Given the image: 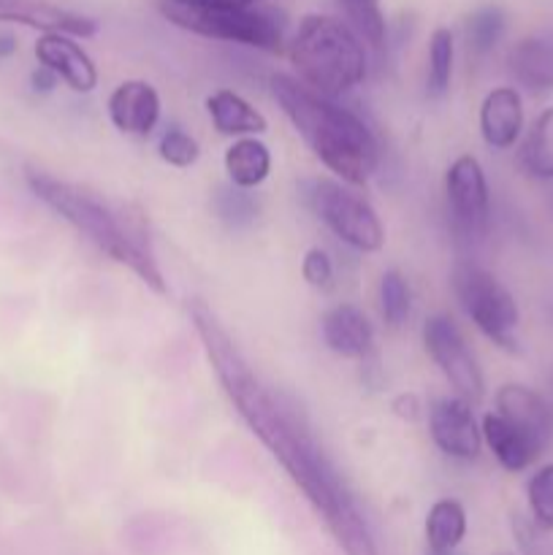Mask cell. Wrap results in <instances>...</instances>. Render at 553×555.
<instances>
[{
    "label": "cell",
    "mask_w": 553,
    "mask_h": 555,
    "mask_svg": "<svg viewBox=\"0 0 553 555\" xmlns=\"http://www.w3.org/2000/svg\"><path fill=\"white\" fill-rule=\"evenodd\" d=\"M190 320L204 345L206 361L220 379L228 401L236 415L247 423L253 437L263 442L271 459L280 461L293 486L304 493L309 507L320 515L325 529L345 555H380L377 542L347 488L345 477L336 472L325 450L314 442L296 406L285 404L271 393L258 377L236 341L231 339L220 320L206 304L195 301L190 307Z\"/></svg>",
    "instance_id": "cell-1"
},
{
    "label": "cell",
    "mask_w": 553,
    "mask_h": 555,
    "mask_svg": "<svg viewBox=\"0 0 553 555\" xmlns=\"http://www.w3.org/2000/svg\"><path fill=\"white\" fill-rule=\"evenodd\" d=\"M25 182L41 204H47L57 217H63L92 247L101 249L114 263L133 271L157 296H166V280H163V271L157 266L155 249H152L150 233H146L141 215L128 211V206L108 204L92 190L52 177L41 168H27Z\"/></svg>",
    "instance_id": "cell-2"
},
{
    "label": "cell",
    "mask_w": 553,
    "mask_h": 555,
    "mask_svg": "<svg viewBox=\"0 0 553 555\" xmlns=\"http://www.w3.org/2000/svg\"><path fill=\"white\" fill-rule=\"evenodd\" d=\"M271 95L312 155L342 182L366 184L374 177L380 144L358 114L287 74L271 76Z\"/></svg>",
    "instance_id": "cell-3"
},
{
    "label": "cell",
    "mask_w": 553,
    "mask_h": 555,
    "mask_svg": "<svg viewBox=\"0 0 553 555\" xmlns=\"http://www.w3.org/2000/svg\"><path fill=\"white\" fill-rule=\"evenodd\" d=\"M296 79L320 95L336 98L356 90L369 70V54L361 38L331 14H307L287 47Z\"/></svg>",
    "instance_id": "cell-4"
},
{
    "label": "cell",
    "mask_w": 553,
    "mask_h": 555,
    "mask_svg": "<svg viewBox=\"0 0 553 555\" xmlns=\"http://www.w3.org/2000/svg\"><path fill=\"white\" fill-rule=\"evenodd\" d=\"M163 20L193 36L242 43L260 52L280 54L285 49L282 22L263 9H231V5L195 3V0H157Z\"/></svg>",
    "instance_id": "cell-5"
},
{
    "label": "cell",
    "mask_w": 553,
    "mask_h": 555,
    "mask_svg": "<svg viewBox=\"0 0 553 555\" xmlns=\"http://www.w3.org/2000/svg\"><path fill=\"white\" fill-rule=\"evenodd\" d=\"M450 285H453V293L464 312L470 314V320L486 339H491L493 345L507 352L518 350V339H515V331L520 323L518 304H515L513 293L491 271L459 260L453 266V274H450Z\"/></svg>",
    "instance_id": "cell-6"
},
{
    "label": "cell",
    "mask_w": 553,
    "mask_h": 555,
    "mask_svg": "<svg viewBox=\"0 0 553 555\" xmlns=\"http://www.w3.org/2000/svg\"><path fill=\"white\" fill-rule=\"evenodd\" d=\"M309 206L314 215L325 222L336 238L358 253H380L385 244V228L380 222L377 211L369 201L347 190L345 184L331 182V179H318L307 193Z\"/></svg>",
    "instance_id": "cell-7"
},
{
    "label": "cell",
    "mask_w": 553,
    "mask_h": 555,
    "mask_svg": "<svg viewBox=\"0 0 553 555\" xmlns=\"http://www.w3.org/2000/svg\"><path fill=\"white\" fill-rule=\"evenodd\" d=\"M423 347H426L428 358L437 363L439 372L445 374V379L453 385L459 399L470 401V404H477L483 399L486 379H483L480 366L466 347L459 325L448 314H432L423 323Z\"/></svg>",
    "instance_id": "cell-8"
},
{
    "label": "cell",
    "mask_w": 553,
    "mask_h": 555,
    "mask_svg": "<svg viewBox=\"0 0 553 555\" xmlns=\"http://www.w3.org/2000/svg\"><path fill=\"white\" fill-rule=\"evenodd\" d=\"M445 195H448L453 231L470 242L480 238L488 228L491 198H488L486 171L477 157L461 155L450 163L448 177H445Z\"/></svg>",
    "instance_id": "cell-9"
},
{
    "label": "cell",
    "mask_w": 553,
    "mask_h": 555,
    "mask_svg": "<svg viewBox=\"0 0 553 555\" xmlns=\"http://www.w3.org/2000/svg\"><path fill=\"white\" fill-rule=\"evenodd\" d=\"M428 434L448 459L475 461L483 448V434L475 423L470 401L459 396L437 399L428 410Z\"/></svg>",
    "instance_id": "cell-10"
},
{
    "label": "cell",
    "mask_w": 553,
    "mask_h": 555,
    "mask_svg": "<svg viewBox=\"0 0 553 555\" xmlns=\"http://www.w3.org/2000/svg\"><path fill=\"white\" fill-rule=\"evenodd\" d=\"M493 412L513 428H518L524 437H529L540 450L553 442V404L537 390L513 383L502 385L497 390V410Z\"/></svg>",
    "instance_id": "cell-11"
},
{
    "label": "cell",
    "mask_w": 553,
    "mask_h": 555,
    "mask_svg": "<svg viewBox=\"0 0 553 555\" xmlns=\"http://www.w3.org/2000/svg\"><path fill=\"white\" fill-rule=\"evenodd\" d=\"M0 22L70 38H90L98 33L95 20L79 14V11L63 9L57 3H49V0H0Z\"/></svg>",
    "instance_id": "cell-12"
},
{
    "label": "cell",
    "mask_w": 553,
    "mask_h": 555,
    "mask_svg": "<svg viewBox=\"0 0 553 555\" xmlns=\"http://www.w3.org/2000/svg\"><path fill=\"white\" fill-rule=\"evenodd\" d=\"M38 65L52 70L74 92H92L98 87V68L81 43L60 33H43L36 41Z\"/></svg>",
    "instance_id": "cell-13"
},
{
    "label": "cell",
    "mask_w": 553,
    "mask_h": 555,
    "mask_svg": "<svg viewBox=\"0 0 553 555\" xmlns=\"http://www.w3.org/2000/svg\"><path fill=\"white\" fill-rule=\"evenodd\" d=\"M108 119L119 133L150 135L160 119V95L141 79H128L108 95Z\"/></svg>",
    "instance_id": "cell-14"
},
{
    "label": "cell",
    "mask_w": 553,
    "mask_h": 555,
    "mask_svg": "<svg viewBox=\"0 0 553 555\" xmlns=\"http://www.w3.org/2000/svg\"><path fill=\"white\" fill-rule=\"evenodd\" d=\"M323 341L334 356L347 361H366L374 352V328L366 314L352 304H336L323 314Z\"/></svg>",
    "instance_id": "cell-15"
},
{
    "label": "cell",
    "mask_w": 553,
    "mask_h": 555,
    "mask_svg": "<svg viewBox=\"0 0 553 555\" xmlns=\"http://www.w3.org/2000/svg\"><path fill=\"white\" fill-rule=\"evenodd\" d=\"M507 70L531 95L553 92V33H531L515 41L507 52Z\"/></svg>",
    "instance_id": "cell-16"
},
{
    "label": "cell",
    "mask_w": 553,
    "mask_h": 555,
    "mask_svg": "<svg viewBox=\"0 0 553 555\" xmlns=\"http://www.w3.org/2000/svg\"><path fill=\"white\" fill-rule=\"evenodd\" d=\"M524 130V101L515 87H497L480 103V135L493 150H510Z\"/></svg>",
    "instance_id": "cell-17"
},
{
    "label": "cell",
    "mask_w": 553,
    "mask_h": 555,
    "mask_svg": "<svg viewBox=\"0 0 553 555\" xmlns=\"http://www.w3.org/2000/svg\"><path fill=\"white\" fill-rule=\"evenodd\" d=\"M483 442L488 444V450L493 453V459L504 466L507 472H524L535 464L542 455V450L531 442L529 437L518 431V428L510 426L504 417H499L497 412H488L483 417Z\"/></svg>",
    "instance_id": "cell-18"
},
{
    "label": "cell",
    "mask_w": 553,
    "mask_h": 555,
    "mask_svg": "<svg viewBox=\"0 0 553 555\" xmlns=\"http://www.w3.org/2000/svg\"><path fill=\"white\" fill-rule=\"evenodd\" d=\"M206 114L222 135H258L269 128L263 114L233 90L211 92L206 98Z\"/></svg>",
    "instance_id": "cell-19"
},
{
    "label": "cell",
    "mask_w": 553,
    "mask_h": 555,
    "mask_svg": "<svg viewBox=\"0 0 553 555\" xmlns=\"http://www.w3.org/2000/svg\"><path fill=\"white\" fill-rule=\"evenodd\" d=\"M226 171L233 188H260L266 182V177L271 173L269 146L255 139V135H244V139L233 141L226 150Z\"/></svg>",
    "instance_id": "cell-20"
},
{
    "label": "cell",
    "mask_w": 553,
    "mask_h": 555,
    "mask_svg": "<svg viewBox=\"0 0 553 555\" xmlns=\"http://www.w3.org/2000/svg\"><path fill=\"white\" fill-rule=\"evenodd\" d=\"M520 166L529 177L542 179V182L553 179V106L540 112L526 133L520 144Z\"/></svg>",
    "instance_id": "cell-21"
},
{
    "label": "cell",
    "mask_w": 553,
    "mask_h": 555,
    "mask_svg": "<svg viewBox=\"0 0 553 555\" xmlns=\"http://www.w3.org/2000/svg\"><path fill=\"white\" fill-rule=\"evenodd\" d=\"M466 534V513L455 499H439L426 515V542L432 551L453 553Z\"/></svg>",
    "instance_id": "cell-22"
},
{
    "label": "cell",
    "mask_w": 553,
    "mask_h": 555,
    "mask_svg": "<svg viewBox=\"0 0 553 555\" xmlns=\"http://www.w3.org/2000/svg\"><path fill=\"white\" fill-rule=\"evenodd\" d=\"M339 9L345 14V25L361 38L363 47L372 52H380L385 47L388 27H385L380 0H339Z\"/></svg>",
    "instance_id": "cell-23"
},
{
    "label": "cell",
    "mask_w": 553,
    "mask_h": 555,
    "mask_svg": "<svg viewBox=\"0 0 553 555\" xmlns=\"http://www.w3.org/2000/svg\"><path fill=\"white\" fill-rule=\"evenodd\" d=\"M455 65V38L448 27H437L428 38V65H426V92L432 98H442L450 90Z\"/></svg>",
    "instance_id": "cell-24"
},
{
    "label": "cell",
    "mask_w": 553,
    "mask_h": 555,
    "mask_svg": "<svg viewBox=\"0 0 553 555\" xmlns=\"http://www.w3.org/2000/svg\"><path fill=\"white\" fill-rule=\"evenodd\" d=\"M380 314H383L385 325H390V328H399L410 320L412 291L401 271L388 269L380 276Z\"/></svg>",
    "instance_id": "cell-25"
},
{
    "label": "cell",
    "mask_w": 553,
    "mask_h": 555,
    "mask_svg": "<svg viewBox=\"0 0 553 555\" xmlns=\"http://www.w3.org/2000/svg\"><path fill=\"white\" fill-rule=\"evenodd\" d=\"M526 502H529L531 524L540 531H553V464L540 466L526 486Z\"/></svg>",
    "instance_id": "cell-26"
},
{
    "label": "cell",
    "mask_w": 553,
    "mask_h": 555,
    "mask_svg": "<svg viewBox=\"0 0 553 555\" xmlns=\"http://www.w3.org/2000/svg\"><path fill=\"white\" fill-rule=\"evenodd\" d=\"M504 33V14L497 5H486V9L475 11L466 22V38L475 52H488L499 43Z\"/></svg>",
    "instance_id": "cell-27"
},
{
    "label": "cell",
    "mask_w": 553,
    "mask_h": 555,
    "mask_svg": "<svg viewBox=\"0 0 553 555\" xmlns=\"http://www.w3.org/2000/svg\"><path fill=\"white\" fill-rule=\"evenodd\" d=\"M157 152H160V160L168 163V166H173V168L195 166V163H198V157H201L198 141H195L193 135L184 133V130H179V128H171V130H166V133H163Z\"/></svg>",
    "instance_id": "cell-28"
},
{
    "label": "cell",
    "mask_w": 553,
    "mask_h": 555,
    "mask_svg": "<svg viewBox=\"0 0 553 555\" xmlns=\"http://www.w3.org/2000/svg\"><path fill=\"white\" fill-rule=\"evenodd\" d=\"M301 276L307 280V285L318 287V291H325L331 287V280H334V263H331L329 253L320 247L307 249L301 260Z\"/></svg>",
    "instance_id": "cell-29"
},
{
    "label": "cell",
    "mask_w": 553,
    "mask_h": 555,
    "mask_svg": "<svg viewBox=\"0 0 553 555\" xmlns=\"http://www.w3.org/2000/svg\"><path fill=\"white\" fill-rule=\"evenodd\" d=\"M217 211H220L222 220L233 222V225H242L249 222L255 215L253 201L247 198L244 190H220V198H217Z\"/></svg>",
    "instance_id": "cell-30"
},
{
    "label": "cell",
    "mask_w": 553,
    "mask_h": 555,
    "mask_svg": "<svg viewBox=\"0 0 553 555\" xmlns=\"http://www.w3.org/2000/svg\"><path fill=\"white\" fill-rule=\"evenodd\" d=\"M394 415L401 417V421H417L421 417V404H417V399L412 393H401L394 399Z\"/></svg>",
    "instance_id": "cell-31"
},
{
    "label": "cell",
    "mask_w": 553,
    "mask_h": 555,
    "mask_svg": "<svg viewBox=\"0 0 553 555\" xmlns=\"http://www.w3.org/2000/svg\"><path fill=\"white\" fill-rule=\"evenodd\" d=\"M57 81H60L57 76H54L49 68H43V65H38L30 76V85L36 92H52L54 87H57Z\"/></svg>",
    "instance_id": "cell-32"
},
{
    "label": "cell",
    "mask_w": 553,
    "mask_h": 555,
    "mask_svg": "<svg viewBox=\"0 0 553 555\" xmlns=\"http://www.w3.org/2000/svg\"><path fill=\"white\" fill-rule=\"evenodd\" d=\"M195 3L231 5V9H258V3H263V0H195Z\"/></svg>",
    "instance_id": "cell-33"
},
{
    "label": "cell",
    "mask_w": 553,
    "mask_h": 555,
    "mask_svg": "<svg viewBox=\"0 0 553 555\" xmlns=\"http://www.w3.org/2000/svg\"><path fill=\"white\" fill-rule=\"evenodd\" d=\"M16 52V38L11 33H0V60L11 57Z\"/></svg>",
    "instance_id": "cell-34"
},
{
    "label": "cell",
    "mask_w": 553,
    "mask_h": 555,
    "mask_svg": "<svg viewBox=\"0 0 553 555\" xmlns=\"http://www.w3.org/2000/svg\"><path fill=\"white\" fill-rule=\"evenodd\" d=\"M426 555H453V553H448V551H428Z\"/></svg>",
    "instance_id": "cell-35"
}]
</instances>
